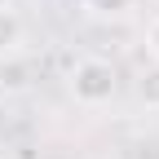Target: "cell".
<instances>
[{
  "label": "cell",
  "mask_w": 159,
  "mask_h": 159,
  "mask_svg": "<svg viewBox=\"0 0 159 159\" xmlns=\"http://www.w3.org/2000/svg\"><path fill=\"white\" fill-rule=\"evenodd\" d=\"M22 35H27V27H22V18H18V9L0 5V62L22 49Z\"/></svg>",
  "instance_id": "cell-2"
},
{
  "label": "cell",
  "mask_w": 159,
  "mask_h": 159,
  "mask_svg": "<svg viewBox=\"0 0 159 159\" xmlns=\"http://www.w3.org/2000/svg\"><path fill=\"white\" fill-rule=\"evenodd\" d=\"M115 89H119V80L106 57H80L71 66V97L80 106H106L115 97Z\"/></svg>",
  "instance_id": "cell-1"
},
{
  "label": "cell",
  "mask_w": 159,
  "mask_h": 159,
  "mask_svg": "<svg viewBox=\"0 0 159 159\" xmlns=\"http://www.w3.org/2000/svg\"><path fill=\"white\" fill-rule=\"evenodd\" d=\"M146 53H150V62H159V13L146 22Z\"/></svg>",
  "instance_id": "cell-5"
},
{
  "label": "cell",
  "mask_w": 159,
  "mask_h": 159,
  "mask_svg": "<svg viewBox=\"0 0 159 159\" xmlns=\"http://www.w3.org/2000/svg\"><path fill=\"white\" fill-rule=\"evenodd\" d=\"M137 97H142L150 111H159V62L142 71V80H137Z\"/></svg>",
  "instance_id": "cell-3"
},
{
  "label": "cell",
  "mask_w": 159,
  "mask_h": 159,
  "mask_svg": "<svg viewBox=\"0 0 159 159\" xmlns=\"http://www.w3.org/2000/svg\"><path fill=\"white\" fill-rule=\"evenodd\" d=\"M84 5L97 13V18H124L133 9V0H84Z\"/></svg>",
  "instance_id": "cell-4"
}]
</instances>
